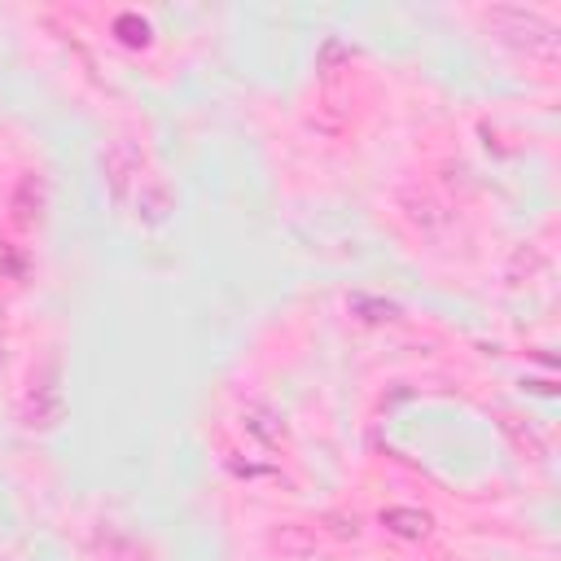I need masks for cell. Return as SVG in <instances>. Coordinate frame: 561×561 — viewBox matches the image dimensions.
<instances>
[{"mask_svg":"<svg viewBox=\"0 0 561 561\" xmlns=\"http://www.w3.org/2000/svg\"><path fill=\"white\" fill-rule=\"evenodd\" d=\"M19 422L36 435H49L66 422V391H62V364L58 359H45L27 378V391L19 400Z\"/></svg>","mask_w":561,"mask_h":561,"instance_id":"6da1fadb","label":"cell"},{"mask_svg":"<svg viewBox=\"0 0 561 561\" xmlns=\"http://www.w3.org/2000/svg\"><path fill=\"white\" fill-rule=\"evenodd\" d=\"M487 27L509 40L513 49H522L526 58H539V62H552L557 58V27L535 14V10H522V5H496L487 10Z\"/></svg>","mask_w":561,"mask_h":561,"instance_id":"7a4b0ae2","label":"cell"},{"mask_svg":"<svg viewBox=\"0 0 561 561\" xmlns=\"http://www.w3.org/2000/svg\"><path fill=\"white\" fill-rule=\"evenodd\" d=\"M101 171H106V184H110L114 203L127 207L132 194H136V184L149 175V162L132 141H110V149L101 154Z\"/></svg>","mask_w":561,"mask_h":561,"instance_id":"3957f363","label":"cell"},{"mask_svg":"<svg viewBox=\"0 0 561 561\" xmlns=\"http://www.w3.org/2000/svg\"><path fill=\"white\" fill-rule=\"evenodd\" d=\"M242 430L255 439V443H264V448H285V439H290V430H285V422H281V413L277 408H268L264 400H246L242 404Z\"/></svg>","mask_w":561,"mask_h":561,"instance_id":"277c9868","label":"cell"},{"mask_svg":"<svg viewBox=\"0 0 561 561\" xmlns=\"http://www.w3.org/2000/svg\"><path fill=\"white\" fill-rule=\"evenodd\" d=\"M171 190H167V180L162 175H145L141 184H136V194H132V203H127V211L141 220V224H162L167 216H171Z\"/></svg>","mask_w":561,"mask_h":561,"instance_id":"5b68a950","label":"cell"},{"mask_svg":"<svg viewBox=\"0 0 561 561\" xmlns=\"http://www.w3.org/2000/svg\"><path fill=\"white\" fill-rule=\"evenodd\" d=\"M382 526L400 539H426L435 530V517L426 509H408V504H395V509H382Z\"/></svg>","mask_w":561,"mask_h":561,"instance_id":"8992f818","label":"cell"},{"mask_svg":"<svg viewBox=\"0 0 561 561\" xmlns=\"http://www.w3.org/2000/svg\"><path fill=\"white\" fill-rule=\"evenodd\" d=\"M40 216H45V184H40V175H23L14 190V220L23 229H32V224H40Z\"/></svg>","mask_w":561,"mask_h":561,"instance_id":"52a82bcc","label":"cell"},{"mask_svg":"<svg viewBox=\"0 0 561 561\" xmlns=\"http://www.w3.org/2000/svg\"><path fill=\"white\" fill-rule=\"evenodd\" d=\"M351 312L364 316V320H400V307H395V303H387V298H364V294L351 298Z\"/></svg>","mask_w":561,"mask_h":561,"instance_id":"ba28073f","label":"cell"},{"mask_svg":"<svg viewBox=\"0 0 561 561\" xmlns=\"http://www.w3.org/2000/svg\"><path fill=\"white\" fill-rule=\"evenodd\" d=\"M114 32H119L127 45H149V23L136 19V14H119V19H114Z\"/></svg>","mask_w":561,"mask_h":561,"instance_id":"9c48e42d","label":"cell"},{"mask_svg":"<svg viewBox=\"0 0 561 561\" xmlns=\"http://www.w3.org/2000/svg\"><path fill=\"white\" fill-rule=\"evenodd\" d=\"M0 272L14 277V281H23V277H27V255H23L19 246H0Z\"/></svg>","mask_w":561,"mask_h":561,"instance_id":"30bf717a","label":"cell"},{"mask_svg":"<svg viewBox=\"0 0 561 561\" xmlns=\"http://www.w3.org/2000/svg\"><path fill=\"white\" fill-rule=\"evenodd\" d=\"M333 62H351V49H346L338 36H329V40L320 45V62H316V71H333Z\"/></svg>","mask_w":561,"mask_h":561,"instance_id":"8fae6325","label":"cell"},{"mask_svg":"<svg viewBox=\"0 0 561 561\" xmlns=\"http://www.w3.org/2000/svg\"><path fill=\"white\" fill-rule=\"evenodd\" d=\"M0 364H5V359H0Z\"/></svg>","mask_w":561,"mask_h":561,"instance_id":"7c38bea8","label":"cell"}]
</instances>
